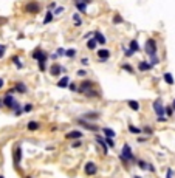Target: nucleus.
I'll use <instances>...</instances> for the list:
<instances>
[{
    "mask_svg": "<svg viewBox=\"0 0 175 178\" xmlns=\"http://www.w3.org/2000/svg\"><path fill=\"white\" fill-rule=\"evenodd\" d=\"M76 53H78V51H76L74 48H70V50H67V51H65V56L71 59V58H74V56H76Z\"/></svg>",
    "mask_w": 175,
    "mask_h": 178,
    "instance_id": "34",
    "label": "nucleus"
},
{
    "mask_svg": "<svg viewBox=\"0 0 175 178\" xmlns=\"http://www.w3.org/2000/svg\"><path fill=\"white\" fill-rule=\"evenodd\" d=\"M152 107H154V112L157 116H164L166 115V105L163 104L161 98H157L154 102H152Z\"/></svg>",
    "mask_w": 175,
    "mask_h": 178,
    "instance_id": "5",
    "label": "nucleus"
},
{
    "mask_svg": "<svg viewBox=\"0 0 175 178\" xmlns=\"http://www.w3.org/2000/svg\"><path fill=\"white\" fill-rule=\"evenodd\" d=\"M96 54H98V59L101 62H107V59H110V51L107 48H99L96 51Z\"/></svg>",
    "mask_w": 175,
    "mask_h": 178,
    "instance_id": "12",
    "label": "nucleus"
},
{
    "mask_svg": "<svg viewBox=\"0 0 175 178\" xmlns=\"http://www.w3.org/2000/svg\"><path fill=\"white\" fill-rule=\"evenodd\" d=\"M56 85H58L59 88H67V87L70 85V77H68V76H64L61 81H58Z\"/></svg>",
    "mask_w": 175,
    "mask_h": 178,
    "instance_id": "19",
    "label": "nucleus"
},
{
    "mask_svg": "<svg viewBox=\"0 0 175 178\" xmlns=\"http://www.w3.org/2000/svg\"><path fill=\"white\" fill-rule=\"evenodd\" d=\"M84 2H85V3H90V2H91V0H84Z\"/></svg>",
    "mask_w": 175,
    "mask_h": 178,
    "instance_id": "59",
    "label": "nucleus"
},
{
    "mask_svg": "<svg viewBox=\"0 0 175 178\" xmlns=\"http://www.w3.org/2000/svg\"><path fill=\"white\" fill-rule=\"evenodd\" d=\"M84 172H85V175H88V176L96 175V172H98V164L93 163V161H87L85 166H84Z\"/></svg>",
    "mask_w": 175,
    "mask_h": 178,
    "instance_id": "9",
    "label": "nucleus"
},
{
    "mask_svg": "<svg viewBox=\"0 0 175 178\" xmlns=\"http://www.w3.org/2000/svg\"><path fill=\"white\" fill-rule=\"evenodd\" d=\"M53 8H56V3H54V2L48 5V11H53Z\"/></svg>",
    "mask_w": 175,
    "mask_h": 178,
    "instance_id": "52",
    "label": "nucleus"
},
{
    "mask_svg": "<svg viewBox=\"0 0 175 178\" xmlns=\"http://www.w3.org/2000/svg\"><path fill=\"white\" fill-rule=\"evenodd\" d=\"M144 51L147 53V56H149V58L157 56V53H158V44H157V40H155L154 37H150V39H147V40H146Z\"/></svg>",
    "mask_w": 175,
    "mask_h": 178,
    "instance_id": "3",
    "label": "nucleus"
},
{
    "mask_svg": "<svg viewBox=\"0 0 175 178\" xmlns=\"http://www.w3.org/2000/svg\"><path fill=\"white\" fill-rule=\"evenodd\" d=\"M68 88H70L71 91H78V90H79V87H78V85L74 84V82H70V85H68Z\"/></svg>",
    "mask_w": 175,
    "mask_h": 178,
    "instance_id": "44",
    "label": "nucleus"
},
{
    "mask_svg": "<svg viewBox=\"0 0 175 178\" xmlns=\"http://www.w3.org/2000/svg\"><path fill=\"white\" fill-rule=\"evenodd\" d=\"M14 88H16V91H19V93H22V94H25L26 91H28V88H26V85L23 84V82H16Z\"/></svg>",
    "mask_w": 175,
    "mask_h": 178,
    "instance_id": "23",
    "label": "nucleus"
},
{
    "mask_svg": "<svg viewBox=\"0 0 175 178\" xmlns=\"http://www.w3.org/2000/svg\"><path fill=\"white\" fill-rule=\"evenodd\" d=\"M5 104H3V99H0V107H3Z\"/></svg>",
    "mask_w": 175,
    "mask_h": 178,
    "instance_id": "57",
    "label": "nucleus"
},
{
    "mask_svg": "<svg viewBox=\"0 0 175 178\" xmlns=\"http://www.w3.org/2000/svg\"><path fill=\"white\" fill-rule=\"evenodd\" d=\"M149 172H152V173H154V172H157V170H155V166H154L152 163H149Z\"/></svg>",
    "mask_w": 175,
    "mask_h": 178,
    "instance_id": "51",
    "label": "nucleus"
},
{
    "mask_svg": "<svg viewBox=\"0 0 175 178\" xmlns=\"http://www.w3.org/2000/svg\"><path fill=\"white\" fill-rule=\"evenodd\" d=\"M64 11H65V8H64V6H56V9L53 11V12H54V16H59V14H62Z\"/></svg>",
    "mask_w": 175,
    "mask_h": 178,
    "instance_id": "39",
    "label": "nucleus"
},
{
    "mask_svg": "<svg viewBox=\"0 0 175 178\" xmlns=\"http://www.w3.org/2000/svg\"><path fill=\"white\" fill-rule=\"evenodd\" d=\"M71 19H73V25H74V26H81V25L84 23V22H82V17H81V12H74Z\"/></svg>",
    "mask_w": 175,
    "mask_h": 178,
    "instance_id": "22",
    "label": "nucleus"
},
{
    "mask_svg": "<svg viewBox=\"0 0 175 178\" xmlns=\"http://www.w3.org/2000/svg\"><path fill=\"white\" fill-rule=\"evenodd\" d=\"M73 3H74L76 9L81 12V14H85L87 12V3L84 2V0H73Z\"/></svg>",
    "mask_w": 175,
    "mask_h": 178,
    "instance_id": "15",
    "label": "nucleus"
},
{
    "mask_svg": "<svg viewBox=\"0 0 175 178\" xmlns=\"http://www.w3.org/2000/svg\"><path fill=\"white\" fill-rule=\"evenodd\" d=\"M105 143H107V146H109V147H115V141H113V138H107V136H105Z\"/></svg>",
    "mask_w": 175,
    "mask_h": 178,
    "instance_id": "41",
    "label": "nucleus"
},
{
    "mask_svg": "<svg viewBox=\"0 0 175 178\" xmlns=\"http://www.w3.org/2000/svg\"><path fill=\"white\" fill-rule=\"evenodd\" d=\"M157 121H158V122H166L167 118H166V116H157Z\"/></svg>",
    "mask_w": 175,
    "mask_h": 178,
    "instance_id": "49",
    "label": "nucleus"
},
{
    "mask_svg": "<svg viewBox=\"0 0 175 178\" xmlns=\"http://www.w3.org/2000/svg\"><path fill=\"white\" fill-rule=\"evenodd\" d=\"M163 79H164V82H166V84L167 85H173L175 84V81H173V76L169 73V71H166L164 74H163Z\"/></svg>",
    "mask_w": 175,
    "mask_h": 178,
    "instance_id": "25",
    "label": "nucleus"
},
{
    "mask_svg": "<svg viewBox=\"0 0 175 178\" xmlns=\"http://www.w3.org/2000/svg\"><path fill=\"white\" fill-rule=\"evenodd\" d=\"M65 71H67V68L62 67V65L58 64V62L51 64V67H50V74H51V76H59L61 73H65Z\"/></svg>",
    "mask_w": 175,
    "mask_h": 178,
    "instance_id": "10",
    "label": "nucleus"
},
{
    "mask_svg": "<svg viewBox=\"0 0 175 178\" xmlns=\"http://www.w3.org/2000/svg\"><path fill=\"white\" fill-rule=\"evenodd\" d=\"M143 133H146L147 136H152V135H154V129H152L150 126H144V127H143Z\"/></svg>",
    "mask_w": 175,
    "mask_h": 178,
    "instance_id": "33",
    "label": "nucleus"
},
{
    "mask_svg": "<svg viewBox=\"0 0 175 178\" xmlns=\"http://www.w3.org/2000/svg\"><path fill=\"white\" fill-rule=\"evenodd\" d=\"M3 85H5V81L0 77V88H3Z\"/></svg>",
    "mask_w": 175,
    "mask_h": 178,
    "instance_id": "55",
    "label": "nucleus"
},
{
    "mask_svg": "<svg viewBox=\"0 0 175 178\" xmlns=\"http://www.w3.org/2000/svg\"><path fill=\"white\" fill-rule=\"evenodd\" d=\"M96 45H98V42H96L95 37H90V39L87 40V48H88V50H96Z\"/></svg>",
    "mask_w": 175,
    "mask_h": 178,
    "instance_id": "27",
    "label": "nucleus"
},
{
    "mask_svg": "<svg viewBox=\"0 0 175 178\" xmlns=\"http://www.w3.org/2000/svg\"><path fill=\"white\" fill-rule=\"evenodd\" d=\"M133 178H141V176H137V175H135V176H133Z\"/></svg>",
    "mask_w": 175,
    "mask_h": 178,
    "instance_id": "60",
    "label": "nucleus"
},
{
    "mask_svg": "<svg viewBox=\"0 0 175 178\" xmlns=\"http://www.w3.org/2000/svg\"><path fill=\"white\" fill-rule=\"evenodd\" d=\"M123 70H126L127 73H135V68H133L130 64H123Z\"/></svg>",
    "mask_w": 175,
    "mask_h": 178,
    "instance_id": "35",
    "label": "nucleus"
},
{
    "mask_svg": "<svg viewBox=\"0 0 175 178\" xmlns=\"http://www.w3.org/2000/svg\"><path fill=\"white\" fill-rule=\"evenodd\" d=\"M95 82H93V81H88V79H85V81H82V82H81V84H79V93H85L87 90H90V88H95Z\"/></svg>",
    "mask_w": 175,
    "mask_h": 178,
    "instance_id": "11",
    "label": "nucleus"
},
{
    "mask_svg": "<svg viewBox=\"0 0 175 178\" xmlns=\"http://www.w3.org/2000/svg\"><path fill=\"white\" fill-rule=\"evenodd\" d=\"M84 136V133L81 130H70L68 133H65V138L67 140H81Z\"/></svg>",
    "mask_w": 175,
    "mask_h": 178,
    "instance_id": "14",
    "label": "nucleus"
},
{
    "mask_svg": "<svg viewBox=\"0 0 175 178\" xmlns=\"http://www.w3.org/2000/svg\"><path fill=\"white\" fill-rule=\"evenodd\" d=\"M65 51H67V50H64V48H58V50H56L58 56H65Z\"/></svg>",
    "mask_w": 175,
    "mask_h": 178,
    "instance_id": "47",
    "label": "nucleus"
},
{
    "mask_svg": "<svg viewBox=\"0 0 175 178\" xmlns=\"http://www.w3.org/2000/svg\"><path fill=\"white\" fill-rule=\"evenodd\" d=\"M3 104H5V107L12 108V110H16V108L22 107V105H20V104L14 99V96H11V93H6L5 96H3Z\"/></svg>",
    "mask_w": 175,
    "mask_h": 178,
    "instance_id": "8",
    "label": "nucleus"
},
{
    "mask_svg": "<svg viewBox=\"0 0 175 178\" xmlns=\"http://www.w3.org/2000/svg\"><path fill=\"white\" fill-rule=\"evenodd\" d=\"M5 51H6V47L5 45H0V59L5 56Z\"/></svg>",
    "mask_w": 175,
    "mask_h": 178,
    "instance_id": "46",
    "label": "nucleus"
},
{
    "mask_svg": "<svg viewBox=\"0 0 175 178\" xmlns=\"http://www.w3.org/2000/svg\"><path fill=\"white\" fill-rule=\"evenodd\" d=\"M33 110V104H25L23 105V113H30Z\"/></svg>",
    "mask_w": 175,
    "mask_h": 178,
    "instance_id": "38",
    "label": "nucleus"
},
{
    "mask_svg": "<svg viewBox=\"0 0 175 178\" xmlns=\"http://www.w3.org/2000/svg\"><path fill=\"white\" fill-rule=\"evenodd\" d=\"M127 105H129V107L132 108L133 112H138L140 108H141L140 102H138V101H135V99H129V101H127Z\"/></svg>",
    "mask_w": 175,
    "mask_h": 178,
    "instance_id": "21",
    "label": "nucleus"
},
{
    "mask_svg": "<svg viewBox=\"0 0 175 178\" xmlns=\"http://www.w3.org/2000/svg\"><path fill=\"white\" fill-rule=\"evenodd\" d=\"M0 178H5V176H3V175H0Z\"/></svg>",
    "mask_w": 175,
    "mask_h": 178,
    "instance_id": "61",
    "label": "nucleus"
},
{
    "mask_svg": "<svg viewBox=\"0 0 175 178\" xmlns=\"http://www.w3.org/2000/svg\"><path fill=\"white\" fill-rule=\"evenodd\" d=\"M28 178H31V176H28Z\"/></svg>",
    "mask_w": 175,
    "mask_h": 178,
    "instance_id": "62",
    "label": "nucleus"
},
{
    "mask_svg": "<svg viewBox=\"0 0 175 178\" xmlns=\"http://www.w3.org/2000/svg\"><path fill=\"white\" fill-rule=\"evenodd\" d=\"M76 122L82 127V129H85V130H90V132H99V126H96V124H93V122H88V119L85 121L84 118H79V119H76Z\"/></svg>",
    "mask_w": 175,
    "mask_h": 178,
    "instance_id": "7",
    "label": "nucleus"
},
{
    "mask_svg": "<svg viewBox=\"0 0 175 178\" xmlns=\"http://www.w3.org/2000/svg\"><path fill=\"white\" fill-rule=\"evenodd\" d=\"M152 68H154V65H152L149 61H140V62H138V70H140V71H143V73L150 71Z\"/></svg>",
    "mask_w": 175,
    "mask_h": 178,
    "instance_id": "13",
    "label": "nucleus"
},
{
    "mask_svg": "<svg viewBox=\"0 0 175 178\" xmlns=\"http://www.w3.org/2000/svg\"><path fill=\"white\" fill-rule=\"evenodd\" d=\"M123 51H124V54H126L127 58H132L133 54H135V53H133V51H132L130 48H127V47H123Z\"/></svg>",
    "mask_w": 175,
    "mask_h": 178,
    "instance_id": "37",
    "label": "nucleus"
},
{
    "mask_svg": "<svg viewBox=\"0 0 175 178\" xmlns=\"http://www.w3.org/2000/svg\"><path fill=\"white\" fill-rule=\"evenodd\" d=\"M84 94H85V96H88V98H101V93H99L98 90H95V88L87 90Z\"/></svg>",
    "mask_w": 175,
    "mask_h": 178,
    "instance_id": "24",
    "label": "nucleus"
},
{
    "mask_svg": "<svg viewBox=\"0 0 175 178\" xmlns=\"http://www.w3.org/2000/svg\"><path fill=\"white\" fill-rule=\"evenodd\" d=\"M166 178H173V169L169 167V169L166 170Z\"/></svg>",
    "mask_w": 175,
    "mask_h": 178,
    "instance_id": "45",
    "label": "nucleus"
},
{
    "mask_svg": "<svg viewBox=\"0 0 175 178\" xmlns=\"http://www.w3.org/2000/svg\"><path fill=\"white\" fill-rule=\"evenodd\" d=\"M149 62H150L152 65H158V64H160V59H158V56H152V58L149 59Z\"/></svg>",
    "mask_w": 175,
    "mask_h": 178,
    "instance_id": "42",
    "label": "nucleus"
},
{
    "mask_svg": "<svg viewBox=\"0 0 175 178\" xmlns=\"http://www.w3.org/2000/svg\"><path fill=\"white\" fill-rule=\"evenodd\" d=\"M71 147H73V149H78V147H81V141H79V140H76V141L71 144Z\"/></svg>",
    "mask_w": 175,
    "mask_h": 178,
    "instance_id": "48",
    "label": "nucleus"
},
{
    "mask_svg": "<svg viewBox=\"0 0 175 178\" xmlns=\"http://www.w3.org/2000/svg\"><path fill=\"white\" fill-rule=\"evenodd\" d=\"M50 58H51V61H56V59H58V53H54V54H51V56H50Z\"/></svg>",
    "mask_w": 175,
    "mask_h": 178,
    "instance_id": "54",
    "label": "nucleus"
},
{
    "mask_svg": "<svg viewBox=\"0 0 175 178\" xmlns=\"http://www.w3.org/2000/svg\"><path fill=\"white\" fill-rule=\"evenodd\" d=\"M172 113H173V107L172 105H167L166 107V115L167 116H172Z\"/></svg>",
    "mask_w": 175,
    "mask_h": 178,
    "instance_id": "43",
    "label": "nucleus"
},
{
    "mask_svg": "<svg viewBox=\"0 0 175 178\" xmlns=\"http://www.w3.org/2000/svg\"><path fill=\"white\" fill-rule=\"evenodd\" d=\"M129 48H130L133 53H138V51H141V47H140V44H138V40H137V39H132V40H130Z\"/></svg>",
    "mask_w": 175,
    "mask_h": 178,
    "instance_id": "20",
    "label": "nucleus"
},
{
    "mask_svg": "<svg viewBox=\"0 0 175 178\" xmlns=\"http://www.w3.org/2000/svg\"><path fill=\"white\" fill-rule=\"evenodd\" d=\"M101 116V113H98V112H85L84 115H82V118L84 119H88V121H95V119H98Z\"/></svg>",
    "mask_w": 175,
    "mask_h": 178,
    "instance_id": "18",
    "label": "nucleus"
},
{
    "mask_svg": "<svg viewBox=\"0 0 175 178\" xmlns=\"http://www.w3.org/2000/svg\"><path fill=\"white\" fill-rule=\"evenodd\" d=\"M129 132H130L132 135H140V133H143V129L133 126V124H129Z\"/></svg>",
    "mask_w": 175,
    "mask_h": 178,
    "instance_id": "31",
    "label": "nucleus"
},
{
    "mask_svg": "<svg viewBox=\"0 0 175 178\" xmlns=\"http://www.w3.org/2000/svg\"><path fill=\"white\" fill-rule=\"evenodd\" d=\"M123 22H124V19L121 17L119 14H115V16H113V23H115V25H119V23H123Z\"/></svg>",
    "mask_w": 175,
    "mask_h": 178,
    "instance_id": "36",
    "label": "nucleus"
},
{
    "mask_svg": "<svg viewBox=\"0 0 175 178\" xmlns=\"http://www.w3.org/2000/svg\"><path fill=\"white\" fill-rule=\"evenodd\" d=\"M137 164H138V167L141 170H146V172H149V163L144 161V160H137Z\"/></svg>",
    "mask_w": 175,
    "mask_h": 178,
    "instance_id": "26",
    "label": "nucleus"
},
{
    "mask_svg": "<svg viewBox=\"0 0 175 178\" xmlns=\"http://www.w3.org/2000/svg\"><path fill=\"white\" fill-rule=\"evenodd\" d=\"M102 132H104V135L107 136V138H115V136H116L115 130H113V129H109V127H104Z\"/></svg>",
    "mask_w": 175,
    "mask_h": 178,
    "instance_id": "30",
    "label": "nucleus"
},
{
    "mask_svg": "<svg viewBox=\"0 0 175 178\" xmlns=\"http://www.w3.org/2000/svg\"><path fill=\"white\" fill-rule=\"evenodd\" d=\"M33 59L39 64V70L40 71H45L47 70V61H48V53L44 51L40 47H37L33 51Z\"/></svg>",
    "mask_w": 175,
    "mask_h": 178,
    "instance_id": "1",
    "label": "nucleus"
},
{
    "mask_svg": "<svg viewBox=\"0 0 175 178\" xmlns=\"http://www.w3.org/2000/svg\"><path fill=\"white\" fill-rule=\"evenodd\" d=\"M12 163L17 170H20V163H22V147L20 144H16L14 150H12Z\"/></svg>",
    "mask_w": 175,
    "mask_h": 178,
    "instance_id": "6",
    "label": "nucleus"
},
{
    "mask_svg": "<svg viewBox=\"0 0 175 178\" xmlns=\"http://www.w3.org/2000/svg\"><path fill=\"white\" fill-rule=\"evenodd\" d=\"M95 140H96V143H98V144L102 147V152H104V153H107V152H109V146H107L105 140H102V138H101V136H99L98 133L95 135Z\"/></svg>",
    "mask_w": 175,
    "mask_h": 178,
    "instance_id": "16",
    "label": "nucleus"
},
{
    "mask_svg": "<svg viewBox=\"0 0 175 178\" xmlns=\"http://www.w3.org/2000/svg\"><path fill=\"white\" fill-rule=\"evenodd\" d=\"M39 127H40V124H39L37 121H30L28 126H26V129H28L30 132H34V130H37Z\"/></svg>",
    "mask_w": 175,
    "mask_h": 178,
    "instance_id": "28",
    "label": "nucleus"
},
{
    "mask_svg": "<svg viewBox=\"0 0 175 178\" xmlns=\"http://www.w3.org/2000/svg\"><path fill=\"white\" fill-rule=\"evenodd\" d=\"M91 36H93V33H85V34H84V39L87 40V39H90Z\"/></svg>",
    "mask_w": 175,
    "mask_h": 178,
    "instance_id": "53",
    "label": "nucleus"
},
{
    "mask_svg": "<svg viewBox=\"0 0 175 178\" xmlns=\"http://www.w3.org/2000/svg\"><path fill=\"white\" fill-rule=\"evenodd\" d=\"M138 141H140V143H146L147 138H143V136H141V138H138Z\"/></svg>",
    "mask_w": 175,
    "mask_h": 178,
    "instance_id": "56",
    "label": "nucleus"
},
{
    "mask_svg": "<svg viewBox=\"0 0 175 178\" xmlns=\"http://www.w3.org/2000/svg\"><path fill=\"white\" fill-rule=\"evenodd\" d=\"M119 158H121V161L124 163V166H129L130 163H137V158H135V155H133L132 147L129 144L123 146V150H121V157Z\"/></svg>",
    "mask_w": 175,
    "mask_h": 178,
    "instance_id": "2",
    "label": "nucleus"
},
{
    "mask_svg": "<svg viewBox=\"0 0 175 178\" xmlns=\"http://www.w3.org/2000/svg\"><path fill=\"white\" fill-rule=\"evenodd\" d=\"M23 9H25V12H28V14H39L42 6H40V3L36 2V0H30V2H26L23 5Z\"/></svg>",
    "mask_w": 175,
    "mask_h": 178,
    "instance_id": "4",
    "label": "nucleus"
},
{
    "mask_svg": "<svg viewBox=\"0 0 175 178\" xmlns=\"http://www.w3.org/2000/svg\"><path fill=\"white\" fill-rule=\"evenodd\" d=\"M87 73H88L87 70H84V68H81V70H78V73H76V74H78L79 77H85V76H87Z\"/></svg>",
    "mask_w": 175,
    "mask_h": 178,
    "instance_id": "40",
    "label": "nucleus"
},
{
    "mask_svg": "<svg viewBox=\"0 0 175 178\" xmlns=\"http://www.w3.org/2000/svg\"><path fill=\"white\" fill-rule=\"evenodd\" d=\"M172 107H173V110H175V99L172 101Z\"/></svg>",
    "mask_w": 175,
    "mask_h": 178,
    "instance_id": "58",
    "label": "nucleus"
},
{
    "mask_svg": "<svg viewBox=\"0 0 175 178\" xmlns=\"http://www.w3.org/2000/svg\"><path fill=\"white\" fill-rule=\"evenodd\" d=\"M53 17H54V12L53 11H47V14H45V19H44V25H48L53 22Z\"/></svg>",
    "mask_w": 175,
    "mask_h": 178,
    "instance_id": "29",
    "label": "nucleus"
},
{
    "mask_svg": "<svg viewBox=\"0 0 175 178\" xmlns=\"http://www.w3.org/2000/svg\"><path fill=\"white\" fill-rule=\"evenodd\" d=\"M93 37L96 39V42H98L99 45H105V44H107V39L104 37V34H102L101 31H95V33H93Z\"/></svg>",
    "mask_w": 175,
    "mask_h": 178,
    "instance_id": "17",
    "label": "nucleus"
},
{
    "mask_svg": "<svg viewBox=\"0 0 175 178\" xmlns=\"http://www.w3.org/2000/svg\"><path fill=\"white\" fill-rule=\"evenodd\" d=\"M81 64H82V65H88V58H82V59H81Z\"/></svg>",
    "mask_w": 175,
    "mask_h": 178,
    "instance_id": "50",
    "label": "nucleus"
},
{
    "mask_svg": "<svg viewBox=\"0 0 175 178\" xmlns=\"http://www.w3.org/2000/svg\"><path fill=\"white\" fill-rule=\"evenodd\" d=\"M11 61H12V64H14L17 68H22V67H23V64H22V61H20V58H19V56H12V59H11Z\"/></svg>",
    "mask_w": 175,
    "mask_h": 178,
    "instance_id": "32",
    "label": "nucleus"
}]
</instances>
